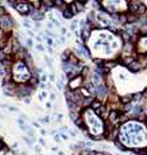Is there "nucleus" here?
Wrapping results in <instances>:
<instances>
[{"mask_svg":"<svg viewBox=\"0 0 147 155\" xmlns=\"http://www.w3.org/2000/svg\"><path fill=\"white\" fill-rule=\"evenodd\" d=\"M61 14H62V17H63L64 20H72V18H74V16L71 14V12L68 11V8H67V7L61 12Z\"/></svg>","mask_w":147,"mask_h":155,"instance_id":"nucleus-12","label":"nucleus"},{"mask_svg":"<svg viewBox=\"0 0 147 155\" xmlns=\"http://www.w3.org/2000/svg\"><path fill=\"white\" fill-rule=\"evenodd\" d=\"M39 123L49 124V123H50V116H49V115H45V116H43V118H39Z\"/></svg>","mask_w":147,"mask_h":155,"instance_id":"nucleus-17","label":"nucleus"},{"mask_svg":"<svg viewBox=\"0 0 147 155\" xmlns=\"http://www.w3.org/2000/svg\"><path fill=\"white\" fill-rule=\"evenodd\" d=\"M70 135H71L72 137H76V136H77V131H70Z\"/></svg>","mask_w":147,"mask_h":155,"instance_id":"nucleus-45","label":"nucleus"},{"mask_svg":"<svg viewBox=\"0 0 147 155\" xmlns=\"http://www.w3.org/2000/svg\"><path fill=\"white\" fill-rule=\"evenodd\" d=\"M59 31H61L62 35H67V29L66 27H61L59 29Z\"/></svg>","mask_w":147,"mask_h":155,"instance_id":"nucleus-40","label":"nucleus"},{"mask_svg":"<svg viewBox=\"0 0 147 155\" xmlns=\"http://www.w3.org/2000/svg\"><path fill=\"white\" fill-rule=\"evenodd\" d=\"M28 4H30L31 7L34 5L32 9H36V11H39V9H40V7H41L40 0H31V2H28Z\"/></svg>","mask_w":147,"mask_h":155,"instance_id":"nucleus-15","label":"nucleus"},{"mask_svg":"<svg viewBox=\"0 0 147 155\" xmlns=\"http://www.w3.org/2000/svg\"><path fill=\"white\" fill-rule=\"evenodd\" d=\"M146 9H147V7L145 5V3H141L140 2V5H138V8H137V12H136V14L137 16H145L146 14Z\"/></svg>","mask_w":147,"mask_h":155,"instance_id":"nucleus-11","label":"nucleus"},{"mask_svg":"<svg viewBox=\"0 0 147 155\" xmlns=\"http://www.w3.org/2000/svg\"><path fill=\"white\" fill-rule=\"evenodd\" d=\"M14 9L20 13L22 17H27L30 14V11H31V5L28 4V2H25V0H18V4Z\"/></svg>","mask_w":147,"mask_h":155,"instance_id":"nucleus-1","label":"nucleus"},{"mask_svg":"<svg viewBox=\"0 0 147 155\" xmlns=\"http://www.w3.org/2000/svg\"><path fill=\"white\" fill-rule=\"evenodd\" d=\"M48 80L50 81V83H54V81H57V80H56V75H54V74H49V75H48Z\"/></svg>","mask_w":147,"mask_h":155,"instance_id":"nucleus-30","label":"nucleus"},{"mask_svg":"<svg viewBox=\"0 0 147 155\" xmlns=\"http://www.w3.org/2000/svg\"><path fill=\"white\" fill-rule=\"evenodd\" d=\"M26 44H27V47H30V48H31V47L34 45V44H32V40H31V39H27V40H26Z\"/></svg>","mask_w":147,"mask_h":155,"instance_id":"nucleus-42","label":"nucleus"},{"mask_svg":"<svg viewBox=\"0 0 147 155\" xmlns=\"http://www.w3.org/2000/svg\"><path fill=\"white\" fill-rule=\"evenodd\" d=\"M40 133H41V136H45L46 135V131H45V129H40Z\"/></svg>","mask_w":147,"mask_h":155,"instance_id":"nucleus-52","label":"nucleus"},{"mask_svg":"<svg viewBox=\"0 0 147 155\" xmlns=\"http://www.w3.org/2000/svg\"><path fill=\"white\" fill-rule=\"evenodd\" d=\"M77 27H79V21H77V20H72V22H71V31H76Z\"/></svg>","mask_w":147,"mask_h":155,"instance_id":"nucleus-20","label":"nucleus"},{"mask_svg":"<svg viewBox=\"0 0 147 155\" xmlns=\"http://www.w3.org/2000/svg\"><path fill=\"white\" fill-rule=\"evenodd\" d=\"M23 102L25 103H31V97H25L23 98Z\"/></svg>","mask_w":147,"mask_h":155,"instance_id":"nucleus-43","label":"nucleus"},{"mask_svg":"<svg viewBox=\"0 0 147 155\" xmlns=\"http://www.w3.org/2000/svg\"><path fill=\"white\" fill-rule=\"evenodd\" d=\"M38 142H39L38 145H40L41 147H45V146H46V142L44 141V138H39V140H38Z\"/></svg>","mask_w":147,"mask_h":155,"instance_id":"nucleus-29","label":"nucleus"},{"mask_svg":"<svg viewBox=\"0 0 147 155\" xmlns=\"http://www.w3.org/2000/svg\"><path fill=\"white\" fill-rule=\"evenodd\" d=\"M34 39H35V40L38 41V44H43V38H41L40 35H39V36H35Z\"/></svg>","mask_w":147,"mask_h":155,"instance_id":"nucleus-39","label":"nucleus"},{"mask_svg":"<svg viewBox=\"0 0 147 155\" xmlns=\"http://www.w3.org/2000/svg\"><path fill=\"white\" fill-rule=\"evenodd\" d=\"M125 18H127V25H133V23H137L140 22V16L134 14V13H125Z\"/></svg>","mask_w":147,"mask_h":155,"instance_id":"nucleus-4","label":"nucleus"},{"mask_svg":"<svg viewBox=\"0 0 147 155\" xmlns=\"http://www.w3.org/2000/svg\"><path fill=\"white\" fill-rule=\"evenodd\" d=\"M46 81H48V75H46L45 72L39 75V83H46Z\"/></svg>","mask_w":147,"mask_h":155,"instance_id":"nucleus-19","label":"nucleus"},{"mask_svg":"<svg viewBox=\"0 0 147 155\" xmlns=\"http://www.w3.org/2000/svg\"><path fill=\"white\" fill-rule=\"evenodd\" d=\"M84 84V79L81 78L80 75H77L75 78H72L71 80H68V84H67V89L71 90V92H74V90H77L80 89L81 87H83Z\"/></svg>","mask_w":147,"mask_h":155,"instance_id":"nucleus-2","label":"nucleus"},{"mask_svg":"<svg viewBox=\"0 0 147 155\" xmlns=\"http://www.w3.org/2000/svg\"><path fill=\"white\" fill-rule=\"evenodd\" d=\"M71 50H66V52H63V53L61 54V62L62 63H66L68 62V53H70Z\"/></svg>","mask_w":147,"mask_h":155,"instance_id":"nucleus-16","label":"nucleus"},{"mask_svg":"<svg viewBox=\"0 0 147 155\" xmlns=\"http://www.w3.org/2000/svg\"><path fill=\"white\" fill-rule=\"evenodd\" d=\"M89 35H90V31H88V30H84V29H81V31H80V39L83 40V43L85 44L86 41L89 40Z\"/></svg>","mask_w":147,"mask_h":155,"instance_id":"nucleus-10","label":"nucleus"},{"mask_svg":"<svg viewBox=\"0 0 147 155\" xmlns=\"http://www.w3.org/2000/svg\"><path fill=\"white\" fill-rule=\"evenodd\" d=\"M35 49L39 50V52H45V47H44V44H36Z\"/></svg>","mask_w":147,"mask_h":155,"instance_id":"nucleus-23","label":"nucleus"},{"mask_svg":"<svg viewBox=\"0 0 147 155\" xmlns=\"http://www.w3.org/2000/svg\"><path fill=\"white\" fill-rule=\"evenodd\" d=\"M58 135H59V138H61V140L68 141V135H66V133H58Z\"/></svg>","mask_w":147,"mask_h":155,"instance_id":"nucleus-28","label":"nucleus"},{"mask_svg":"<svg viewBox=\"0 0 147 155\" xmlns=\"http://www.w3.org/2000/svg\"><path fill=\"white\" fill-rule=\"evenodd\" d=\"M27 34L30 35V38H35V36H36V35H35V32H32L31 30H27Z\"/></svg>","mask_w":147,"mask_h":155,"instance_id":"nucleus-44","label":"nucleus"},{"mask_svg":"<svg viewBox=\"0 0 147 155\" xmlns=\"http://www.w3.org/2000/svg\"><path fill=\"white\" fill-rule=\"evenodd\" d=\"M22 138H23V141H25V144L27 145V146H30V147H31V146H32V142H31V140H30L27 136H23Z\"/></svg>","mask_w":147,"mask_h":155,"instance_id":"nucleus-22","label":"nucleus"},{"mask_svg":"<svg viewBox=\"0 0 147 155\" xmlns=\"http://www.w3.org/2000/svg\"><path fill=\"white\" fill-rule=\"evenodd\" d=\"M64 41H66V38H64V36H59V41L58 43H64Z\"/></svg>","mask_w":147,"mask_h":155,"instance_id":"nucleus-46","label":"nucleus"},{"mask_svg":"<svg viewBox=\"0 0 147 155\" xmlns=\"http://www.w3.org/2000/svg\"><path fill=\"white\" fill-rule=\"evenodd\" d=\"M4 35H5V32H4L3 30H0V40H2V39L4 38Z\"/></svg>","mask_w":147,"mask_h":155,"instance_id":"nucleus-48","label":"nucleus"},{"mask_svg":"<svg viewBox=\"0 0 147 155\" xmlns=\"http://www.w3.org/2000/svg\"><path fill=\"white\" fill-rule=\"evenodd\" d=\"M50 150H52V151H53V153H57V151H58V150H59V149L57 147V146H53V147H52Z\"/></svg>","mask_w":147,"mask_h":155,"instance_id":"nucleus-47","label":"nucleus"},{"mask_svg":"<svg viewBox=\"0 0 147 155\" xmlns=\"http://www.w3.org/2000/svg\"><path fill=\"white\" fill-rule=\"evenodd\" d=\"M102 105H103V103H102L101 101H98V100H96V98H94V100H93V102H92V105H90V107H89V109H92V110L94 111V110L99 109V107H101Z\"/></svg>","mask_w":147,"mask_h":155,"instance_id":"nucleus-14","label":"nucleus"},{"mask_svg":"<svg viewBox=\"0 0 147 155\" xmlns=\"http://www.w3.org/2000/svg\"><path fill=\"white\" fill-rule=\"evenodd\" d=\"M67 131H70L67 126H61V128H59V132H58V133H63V132H67Z\"/></svg>","mask_w":147,"mask_h":155,"instance_id":"nucleus-31","label":"nucleus"},{"mask_svg":"<svg viewBox=\"0 0 147 155\" xmlns=\"http://www.w3.org/2000/svg\"><path fill=\"white\" fill-rule=\"evenodd\" d=\"M2 58H4V53H3L2 50H0V59H2Z\"/></svg>","mask_w":147,"mask_h":155,"instance_id":"nucleus-54","label":"nucleus"},{"mask_svg":"<svg viewBox=\"0 0 147 155\" xmlns=\"http://www.w3.org/2000/svg\"><path fill=\"white\" fill-rule=\"evenodd\" d=\"M45 50L48 52L49 54H53V53H54V49H53V47H45Z\"/></svg>","mask_w":147,"mask_h":155,"instance_id":"nucleus-35","label":"nucleus"},{"mask_svg":"<svg viewBox=\"0 0 147 155\" xmlns=\"http://www.w3.org/2000/svg\"><path fill=\"white\" fill-rule=\"evenodd\" d=\"M38 87H40V89H41V90H45V89H46V87H48V84H46V83H39Z\"/></svg>","mask_w":147,"mask_h":155,"instance_id":"nucleus-34","label":"nucleus"},{"mask_svg":"<svg viewBox=\"0 0 147 155\" xmlns=\"http://www.w3.org/2000/svg\"><path fill=\"white\" fill-rule=\"evenodd\" d=\"M57 154H58V155H64V153H63V151H61V150H58Z\"/></svg>","mask_w":147,"mask_h":155,"instance_id":"nucleus-53","label":"nucleus"},{"mask_svg":"<svg viewBox=\"0 0 147 155\" xmlns=\"http://www.w3.org/2000/svg\"><path fill=\"white\" fill-rule=\"evenodd\" d=\"M26 132H27V137H28V138H30V137H34V136H35V131H31V129H27V131H26Z\"/></svg>","mask_w":147,"mask_h":155,"instance_id":"nucleus-33","label":"nucleus"},{"mask_svg":"<svg viewBox=\"0 0 147 155\" xmlns=\"http://www.w3.org/2000/svg\"><path fill=\"white\" fill-rule=\"evenodd\" d=\"M112 142H114V145H115L116 147H118V149H119V150H120V151H122V153H127V151H129V149H128V147H127V146H125V145H123L122 142H120L118 138L112 140Z\"/></svg>","mask_w":147,"mask_h":155,"instance_id":"nucleus-7","label":"nucleus"},{"mask_svg":"<svg viewBox=\"0 0 147 155\" xmlns=\"http://www.w3.org/2000/svg\"><path fill=\"white\" fill-rule=\"evenodd\" d=\"M43 38H44V40L46 43V47H54V43H53V40H52L50 38L45 36V35H43Z\"/></svg>","mask_w":147,"mask_h":155,"instance_id":"nucleus-21","label":"nucleus"},{"mask_svg":"<svg viewBox=\"0 0 147 155\" xmlns=\"http://www.w3.org/2000/svg\"><path fill=\"white\" fill-rule=\"evenodd\" d=\"M40 4L43 7H45L46 9H52V8H54V5H53V2L52 0H40Z\"/></svg>","mask_w":147,"mask_h":155,"instance_id":"nucleus-13","label":"nucleus"},{"mask_svg":"<svg viewBox=\"0 0 147 155\" xmlns=\"http://www.w3.org/2000/svg\"><path fill=\"white\" fill-rule=\"evenodd\" d=\"M26 84H27L28 87L36 89L38 85H39V79H38V78H34V76H30V79L27 80V83H26Z\"/></svg>","mask_w":147,"mask_h":155,"instance_id":"nucleus-9","label":"nucleus"},{"mask_svg":"<svg viewBox=\"0 0 147 155\" xmlns=\"http://www.w3.org/2000/svg\"><path fill=\"white\" fill-rule=\"evenodd\" d=\"M93 100H94V97H93V96L83 98V101H81V107H83V109H88V107H90V105H92Z\"/></svg>","mask_w":147,"mask_h":155,"instance_id":"nucleus-8","label":"nucleus"},{"mask_svg":"<svg viewBox=\"0 0 147 155\" xmlns=\"http://www.w3.org/2000/svg\"><path fill=\"white\" fill-rule=\"evenodd\" d=\"M45 106H46V109H52V106H53V105H52L50 102H46V103H45Z\"/></svg>","mask_w":147,"mask_h":155,"instance_id":"nucleus-49","label":"nucleus"},{"mask_svg":"<svg viewBox=\"0 0 147 155\" xmlns=\"http://www.w3.org/2000/svg\"><path fill=\"white\" fill-rule=\"evenodd\" d=\"M74 4H75V8H76V11H77V13H80V12H83L84 9H85V5L88 4V2L86 0H83V2H74Z\"/></svg>","mask_w":147,"mask_h":155,"instance_id":"nucleus-6","label":"nucleus"},{"mask_svg":"<svg viewBox=\"0 0 147 155\" xmlns=\"http://www.w3.org/2000/svg\"><path fill=\"white\" fill-rule=\"evenodd\" d=\"M56 100H57V94L52 92V93L49 94V101H50V103H52V102H54Z\"/></svg>","mask_w":147,"mask_h":155,"instance_id":"nucleus-25","label":"nucleus"},{"mask_svg":"<svg viewBox=\"0 0 147 155\" xmlns=\"http://www.w3.org/2000/svg\"><path fill=\"white\" fill-rule=\"evenodd\" d=\"M7 3H8V4H10V7H12V8H16V7H17V4H18V0H8Z\"/></svg>","mask_w":147,"mask_h":155,"instance_id":"nucleus-24","label":"nucleus"},{"mask_svg":"<svg viewBox=\"0 0 147 155\" xmlns=\"http://www.w3.org/2000/svg\"><path fill=\"white\" fill-rule=\"evenodd\" d=\"M23 27L27 29V30H30V27H31V23H30L28 21H23Z\"/></svg>","mask_w":147,"mask_h":155,"instance_id":"nucleus-36","label":"nucleus"},{"mask_svg":"<svg viewBox=\"0 0 147 155\" xmlns=\"http://www.w3.org/2000/svg\"><path fill=\"white\" fill-rule=\"evenodd\" d=\"M30 14H31V21H34V22H40L41 20L45 18V14H43L40 11L32 9V7H31V11H30Z\"/></svg>","mask_w":147,"mask_h":155,"instance_id":"nucleus-3","label":"nucleus"},{"mask_svg":"<svg viewBox=\"0 0 147 155\" xmlns=\"http://www.w3.org/2000/svg\"><path fill=\"white\" fill-rule=\"evenodd\" d=\"M4 147H5V142H4L2 138H0V151H2Z\"/></svg>","mask_w":147,"mask_h":155,"instance_id":"nucleus-41","label":"nucleus"},{"mask_svg":"<svg viewBox=\"0 0 147 155\" xmlns=\"http://www.w3.org/2000/svg\"><path fill=\"white\" fill-rule=\"evenodd\" d=\"M56 83H57L58 90H63V83H62V81H56Z\"/></svg>","mask_w":147,"mask_h":155,"instance_id":"nucleus-38","label":"nucleus"},{"mask_svg":"<svg viewBox=\"0 0 147 155\" xmlns=\"http://www.w3.org/2000/svg\"><path fill=\"white\" fill-rule=\"evenodd\" d=\"M44 59H45V62L48 63V66L52 68V66H53V65H52V61H50V58L48 57V56H46V57H44Z\"/></svg>","mask_w":147,"mask_h":155,"instance_id":"nucleus-37","label":"nucleus"},{"mask_svg":"<svg viewBox=\"0 0 147 155\" xmlns=\"http://www.w3.org/2000/svg\"><path fill=\"white\" fill-rule=\"evenodd\" d=\"M12 149H18V144H17V142H14V144L12 145Z\"/></svg>","mask_w":147,"mask_h":155,"instance_id":"nucleus-51","label":"nucleus"},{"mask_svg":"<svg viewBox=\"0 0 147 155\" xmlns=\"http://www.w3.org/2000/svg\"><path fill=\"white\" fill-rule=\"evenodd\" d=\"M128 70H130L132 72H140V71H143V70H145V67L142 66L140 62L134 61L133 63H130V65L128 66Z\"/></svg>","mask_w":147,"mask_h":155,"instance_id":"nucleus-5","label":"nucleus"},{"mask_svg":"<svg viewBox=\"0 0 147 155\" xmlns=\"http://www.w3.org/2000/svg\"><path fill=\"white\" fill-rule=\"evenodd\" d=\"M34 150L36 151L38 155H40V154H41V146H40V145H35V146H34Z\"/></svg>","mask_w":147,"mask_h":155,"instance_id":"nucleus-27","label":"nucleus"},{"mask_svg":"<svg viewBox=\"0 0 147 155\" xmlns=\"http://www.w3.org/2000/svg\"><path fill=\"white\" fill-rule=\"evenodd\" d=\"M32 126H35L36 128H40V124H39L38 122H32Z\"/></svg>","mask_w":147,"mask_h":155,"instance_id":"nucleus-50","label":"nucleus"},{"mask_svg":"<svg viewBox=\"0 0 147 155\" xmlns=\"http://www.w3.org/2000/svg\"><path fill=\"white\" fill-rule=\"evenodd\" d=\"M38 97H39V101H40V102H44V100H45L46 97H48V93H46L45 90H41V92L39 93Z\"/></svg>","mask_w":147,"mask_h":155,"instance_id":"nucleus-18","label":"nucleus"},{"mask_svg":"<svg viewBox=\"0 0 147 155\" xmlns=\"http://www.w3.org/2000/svg\"><path fill=\"white\" fill-rule=\"evenodd\" d=\"M8 110H9L10 113H18V109H17L16 106H12V105H8Z\"/></svg>","mask_w":147,"mask_h":155,"instance_id":"nucleus-26","label":"nucleus"},{"mask_svg":"<svg viewBox=\"0 0 147 155\" xmlns=\"http://www.w3.org/2000/svg\"><path fill=\"white\" fill-rule=\"evenodd\" d=\"M53 140H54L56 142H57V144H59V142L62 141L61 138H59V135H58V133H56V135H53Z\"/></svg>","mask_w":147,"mask_h":155,"instance_id":"nucleus-32","label":"nucleus"}]
</instances>
